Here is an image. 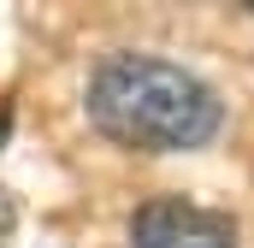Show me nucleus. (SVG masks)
<instances>
[{
  "mask_svg": "<svg viewBox=\"0 0 254 248\" xmlns=\"http://www.w3.org/2000/svg\"><path fill=\"white\" fill-rule=\"evenodd\" d=\"M89 124L136 154H190L225 124V101L207 77L160 54H107L89 71Z\"/></svg>",
  "mask_w": 254,
  "mask_h": 248,
  "instance_id": "nucleus-1",
  "label": "nucleus"
},
{
  "mask_svg": "<svg viewBox=\"0 0 254 248\" xmlns=\"http://www.w3.org/2000/svg\"><path fill=\"white\" fill-rule=\"evenodd\" d=\"M130 243L136 248H237V225L201 201L184 195H160L148 207H136L130 219Z\"/></svg>",
  "mask_w": 254,
  "mask_h": 248,
  "instance_id": "nucleus-2",
  "label": "nucleus"
},
{
  "mask_svg": "<svg viewBox=\"0 0 254 248\" xmlns=\"http://www.w3.org/2000/svg\"><path fill=\"white\" fill-rule=\"evenodd\" d=\"M0 248H12V201H6V189H0Z\"/></svg>",
  "mask_w": 254,
  "mask_h": 248,
  "instance_id": "nucleus-3",
  "label": "nucleus"
},
{
  "mask_svg": "<svg viewBox=\"0 0 254 248\" xmlns=\"http://www.w3.org/2000/svg\"><path fill=\"white\" fill-rule=\"evenodd\" d=\"M6 130H12V113H6V107H0V142H6Z\"/></svg>",
  "mask_w": 254,
  "mask_h": 248,
  "instance_id": "nucleus-4",
  "label": "nucleus"
},
{
  "mask_svg": "<svg viewBox=\"0 0 254 248\" xmlns=\"http://www.w3.org/2000/svg\"><path fill=\"white\" fill-rule=\"evenodd\" d=\"M249 12H254V0H249Z\"/></svg>",
  "mask_w": 254,
  "mask_h": 248,
  "instance_id": "nucleus-5",
  "label": "nucleus"
}]
</instances>
